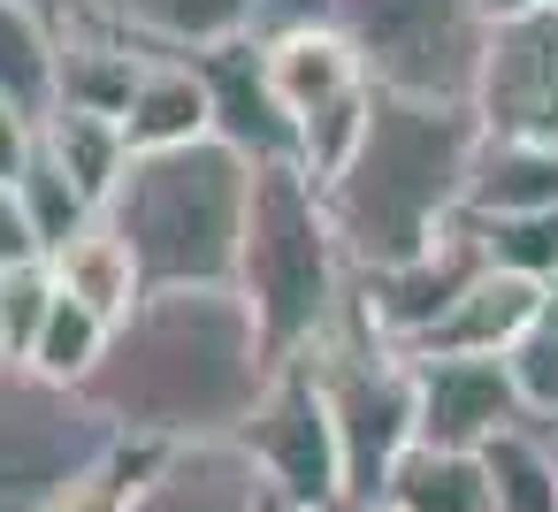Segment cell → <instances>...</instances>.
<instances>
[{"instance_id":"1","label":"cell","mask_w":558,"mask_h":512,"mask_svg":"<svg viewBox=\"0 0 558 512\" xmlns=\"http://www.w3.org/2000/svg\"><path fill=\"white\" fill-rule=\"evenodd\" d=\"M276 367L283 352L238 283H169L116 321L85 398L138 443H230Z\"/></svg>"},{"instance_id":"2","label":"cell","mask_w":558,"mask_h":512,"mask_svg":"<svg viewBox=\"0 0 558 512\" xmlns=\"http://www.w3.org/2000/svg\"><path fill=\"white\" fill-rule=\"evenodd\" d=\"M474 154H482V115H474L466 100L375 93L367 138H360L352 161L322 184L352 276L398 268V260L428 253V245L466 215Z\"/></svg>"},{"instance_id":"3","label":"cell","mask_w":558,"mask_h":512,"mask_svg":"<svg viewBox=\"0 0 558 512\" xmlns=\"http://www.w3.org/2000/svg\"><path fill=\"white\" fill-rule=\"evenodd\" d=\"M253 161L230 154L222 138L169 146V154H131L108 222L131 237L146 291L169 283H238V245H245V207H253Z\"/></svg>"},{"instance_id":"4","label":"cell","mask_w":558,"mask_h":512,"mask_svg":"<svg viewBox=\"0 0 558 512\" xmlns=\"http://www.w3.org/2000/svg\"><path fill=\"white\" fill-rule=\"evenodd\" d=\"M238 291L253 298L268 344L291 359L306 352L352 298V260L344 237L329 222L322 184L299 161H276L253 176V207H245V245H238Z\"/></svg>"},{"instance_id":"5","label":"cell","mask_w":558,"mask_h":512,"mask_svg":"<svg viewBox=\"0 0 558 512\" xmlns=\"http://www.w3.org/2000/svg\"><path fill=\"white\" fill-rule=\"evenodd\" d=\"M337 32L352 39L375 93L474 108L482 54H489L482 0H337Z\"/></svg>"},{"instance_id":"6","label":"cell","mask_w":558,"mask_h":512,"mask_svg":"<svg viewBox=\"0 0 558 512\" xmlns=\"http://www.w3.org/2000/svg\"><path fill=\"white\" fill-rule=\"evenodd\" d=\"M116 443L123 428L77 382H47L24 359H0V512H47Z\"/></svg>"},{"instance_id":"7","label":"cell","mask_w":558,"mask_h":512,"mask_svg":"<svg viewBox=\"0 0 558 512\" xmlns=\"http://www.w3.org/2000/svg\"><path fill=\"white\" fill-rule=\"evenodd\" d=\"M230 443L260 466V481H268L276 497H291V504H306V512L344 504L337 420H329V398H322V382H314V367H306L299 352L268 375V390H260L253 420H245Z\"/></svg>"},{"instance_id":"8","label":"cell","mask_w":558,"mask_h":512,"mask_svg":"<svg viewBox=\"0 0 558 512\" xmlns=\"http://www.w3.org/2000/svg\"><path fill=\"white\" fill-rule=\"evenodd\" d=\"M413 359V428L421 443L482 451L512 420H527L505 352H405Z\"/></svg>"},{"instance_id":"9","label":"cell","mask_w":558,"mask_h":512,"mask_svg":"<svg viewBox=\"0 0 558 512\" xmlns=\"http://www.w3.org/2000/svg\"><path fill=\"white\" fill-rule=\"evenodd\" d=\"M474 115H482L489 138H543V146H558V16L550 9L489 24Z\"/></svg>"},{"instance_id":"10","label":"cell","mask_w":558,"mask_h":512,"mask_svg":"<svg viewBox=\"0 0 558 512\" xmlns=\"http://www.w3.org/2000/svg\"><path fill=\"white\" fill-rule=\"evenodd\" d=\"M489 268V253H482V230L459 215L428 253H413V260H398V268H367V276H352V298L367 306V321L390 337V344H421L459 298H466V283Z\"/></svg>"},{"instance_id":"11","label":"cell","mask_w":558,"mask_h":512,"mask_svg":"<svg viewBox=\"0 0 558 512\" xmlns=\"http://www.w3.org/2000/svg\"><path fill=\"white\" fill-rule=\"evenodd\" d=\"M199 77H207V100H215V138L230 154H245L253 169H276V161H299V123L268 77V54L260 39H222L199 54Z\"/></svg>"},{"instance_id":"12","label":"cell","mask_w":558,"mask_h":512,"mask_svg":"<svg viewBox=\"0 0 558 512\" xmlns=\"http://www.w3.org/2000/svg\"><path fill=\"white\" fill-rule=\"evenodd\" d=\"M268 481L238 443H161L123 512H260Z\"/></svg>"},{"instance_id":"13","label":"cell","mask_w":558,"mask_h":512,"mask_svg":"<svg viewBox=\"0 0 558 512\" xmlns=\"http://www.w3.org/2000/svg\"><path fill=\"white\" fill-rule=\"evenodd\" d=\"M146 62H154V47H138L108 16H85V24H70L54 39V108H85V115H116L123 123Z\"/></svg>"},{"instance_id":"14","label":"cell","mask_w":558,"mask_h":512,"mask_svg":"<svg viewBox=\"0 0 558 512\" xmlns=\"http://www.w3.org/2000/svg\"><path fill=\"white\" fill-rule=\"evenodd\" d=\"M123 138L131 154H169V146H199L215 138V100L199 77V54H154L131 108H123Z\"/></svg>"},{"instance_id":"15","label":"cell","mask_w":558,"mask_h":512,"mask_svg":"<svg viewBox=\"0 0 558 512\" xmlns=\"http://www.w3.org/2000/svg\"><path fill=\"white\" fill-rule=\"evenodd\" d=\"M543 306H550V283L512 276V268H482V276L466 283V298H459L413 352H512Z\"/></svg>"},{"instance_id":"16","label":"cell","mask_w":558,"mask_h":512,"mask_svg":"<svg viewBox=\"0 0 558 512\" xmlns=\"http://www.w3.org/2000/svg\"><path fill=\"white\" fill-rule=\"evenodd\" d=\"M253 9L260 0H100V16L154 54H207L222 39H253Z\"/></svg>"},{"instance_id":"17","label":"cell","mask_w":558,"mask_h":512,"mask_svg":"<svg viewBox=\"0 0 558 512\" xmlns=\"http://www.w3.org/2000/svg\"><path fill=\"white\" fill-rule=\"evenodd\" d=\"M260 54H268V77H276L283 108H291V123H306L314 108H329V100H344V93H360V85H367V70H360L352 39H344L337 24L260 39Z\"/></svg>"},{"instance_id":"18","label":"cell","mask_w":558,"mask_h":512,"mask_svg":"<svg viewBox=\"0 0 558 512\" xmlns=\"http://www.w3.org/2000/svg\"><path fill=\"white\" fill-rule=\"evenodd\" d=\"M47 268H54V283L77 298V306H93L108 329L146 298V268H138V253H131V237L100 215L93 230H77L62 253H47Z\"/></svg>"},{"instance_id":"19","label":"cell","mask_w":558,"mask_h":512,"mask_svg":"<svg viewBox=\"0 0 558 512\" xmlns=\"http://www.w3.org/2000/svg\"><path fill=\"white\" fill-rule=\"evenodd\" d=\"M390 512H489V466L482 451H451V443H405L383 497Z\"/></svg>"},{"instance_id":"20","label":"cell","mask_w":558,"mask_h":512,"mask_svg":"<svg viewBox=\"0 0 558 512\" xmlns=\"http://www.w3.org/2000/svg\"><path fill=\"white\" fill-rule=\"evenodd\" d=\"M558 207V146L543 138H489L466 176V215H550Z\"/></svg>"},{"instance_id":"21","label":"cell","mask_w":558,"mask_h":512,"mask_svg":"<svg viewBox=\"0 0 558 512\" xmlns=\"http://www.w3.org/2000/svg\"><path fill=\"white\" fill-rule=\"evenodd\" d=\"M39 146L100 199V215H108V199H116V184H123V169H131V138H123V123L116 115H85V108H47L39 115Z\"/></svg>"},{"instance_id":"22","label":"cell","mask_w":558,"mask_h":512,"mask_svg":"<svg viewBox=\"0 0 558 512\" xmlns=\"http://www.w3.org/2000/svg\"><path fill=\"white\" fill-rule=\"evenodd\" d=\"M482 466H489V512H558V459L543 420H512L505 436H489Z\"/></svg>"},{"instance_id":"23","label":"cell","mask_w":558,"mask_h":512,"mask_svg":"<svg viewBox=\"0 0 558 512\" xmlns=\"http://www.w3.org/2000/svg\"><path fill=\"white\" fill-rule=\"evenodd\" d=\"M54 24L24 0H0V93H9L24 115L54 108Z\"/></svg>"},{"instance_id":"24","label":"cell","mask_w":558,"mask_h":512,"mask_svg":"<svg viewBox=\"0 0 558 512\" xmlns=\"http://www.w3.org/2000/svg\"><path fill=\"white\" fill-rule=\"evenodd\" d=\"M16 199H24V215H32V230H39V245H47V253H62L77 230H93V222H100V199H93V192H85V184H77V176L39 146V138H32V161L16 169Z\"/></svg>"},{"instance_id":"25","label":"cell","mask_w":558,"mask_h":512,"mask_svg":"<svg viewBox=\"0 0 558 512\" xmlns=\"http://www.w3.org/2000/svg\"><path fill=\"white\" fill-rule=\"evenodd\" d=\"M108 321L93 314V306H77L70 291L54 298V314H47V329H39V344H32V359L24 367H39L47 382H77L85 390V375L100 367V352H108Z\"/></svg>"},{"instance_id":"26","label":"cell","mask_w":558,"mask_h":512,"mask_svg":"<svg viewBox=\"0 0 558 512\" xmlns=\"http://www.w3.org/2000/svg\"><path fill=\"white\" fill-rule=\"evenodd\" d=\"M482 230V253L489 268H512V276H535L558 291V207L550 215H466Z\"/></svg>"},{"instance_id":"27","label":"cell","mask_w":558,"mask_h":512,"mask_svg":"<svg viewBox=\"0 0 558 512\" xmlns=\"http://www.w3.org/2000/svg\"><path fill=\"white\" fill-rule=\"evenodd\" d=\"M367 115H375V85H360V93L314 108V115L299 123V169H306L314 184H329V176L352 161V146L367 138Z\"/></svg>"},{"instance_id":"28","label":"cell","mask_w":558,"mask_h":512,"mask_svg":"<svg viewBox=\"0 0 558 512\" xmlns=\"http://www.w3.org/2000/svg\"><path fill=\"white\" fill-rule=\"evenodd\" d=\"M505 367H512V382H520V405H527V420H558V291H550V306L527 321V337L505 352Z\"/></svg>"},{"instance_id":"29","label":"cell","mask_w":558,"mask_h":512,"mask_svg":"<svg viewBox=\"0 0 558 512\" xmlns=\"http://www.w3.org/2000/svg\"><path fill=\"white\" fill-rule=\"evenodd\" d=\"M54 298H62V283H54V268H47V260L0 276V352H9V359H32V344H39V329H47Z\"/></svg>"},{"instance_id":"30","label":"cell","mask_w":558,"mask_h":512,"mask_svg":"<svg viewBox=\"0 0 558 512\" xmlns=\"http://www.w3.org/2000/svg\"><path fill=\"white\" fill-rule=\"evenodd\" d=\"M154 451H161V443L123 436V443H116V451H108L93 474H77V481H70V489H62L47 512H123V504H131V489H138V474L154 466Z\"/></svg>"},{"instance_id":"31","label":"cell","mask_w":558,"mask_h":512,"mask_svg":"<svg viewBox=\"0 0 558 512\" xmlns=\"http://www.w3.org/2000/svg\"><path fill=\"white\" fill-rule=\"evenodd\" d=\"M32 260H47V245H39V230H32L16 184H0V276H9V268H32Z\"/></svg>"},{"instance_id":"32","label":"cell","mask_w":558,"mask_h":512,"mask_svg":"<svg viewBox=\"0 0 558 512\" xmlns=\"http://www.w3.org/2000/svg\"><path fill=\"white\" fill-rule=\"evenodd\" d=\"M32 138H39V115H24L9 93H0V184H16V169L32 161Z\"/></svg>"},{"instance_id":"33","label":"cell","mask_w":558,"mask_h":512,"mask_svg":"<svg viewBox=\"0 0 558 512\" xmlns=\"http://www.w3.org/2000/svg\"><path fill=\"white\" fill-rule=\"evenodd\" d=\"M24 9H39L54 32H70V24H85V16H100V0H24Z\"/></svg>"},{"instance_id":"34","label":"cell","mask_w":558,"mask_h":512,"mask_svg":"<svg viewBox=\"0 0 558 512\" xmlns=\"http://www.w3.org/2000/svg\"><path fill=\"white\" fill-rule=\"evenodd\" d=\"M535 9H543V0H482L489 24H512V16H535Z\"/></svg>"},{"instance_id":"35","label":"cell","mask_w":558,"mask_h":512,"mask_svg":"<svg viewBox=\"0 0 558 512\" xmlns=\"http://www.w3.org/2000/svg\"><path fill=\"white\" fill-rule=\"evenodd\" d=\"M260 512H306V504H291V497H276V489H268V497H260Z\"/></svg>"},{"instance_id":"36","label":"cell","mask_w":558,"mask_h":512,"mask_svg":"<svg viewBox=\"0 0 558 512\" xmlns=\"http://www.w3.org/2000/svg\"><path fill=\"white\" fill-rule=\"evenodd\" d=\"M329 512H390V504H329Z\"/></svg>"},{"instance_id":"37","label":"cell","mask_w":558,"mask_h":512,"mask_svg":"<svg viewBox=\"0 0 558 512\" xmlns=\"http://www.w3.org/2000/svg\"><path fill=\"white\" fill-rule=\"evenodd\" d=\"M550 459H558V420H550Z\"/></svg>"},{"instance_id":"38","label":"cell","mask_w":558,"mask_h":512,"mask_svg":"<svg viewBox=\"0 0 558 512\" xmlns=\"http://www.w3.org/2000/svg\"><path fill=\"white\" fill-rule=\"evenodd\" d=\"M543 9H550V16H558V0H543Z\"/></svg>"},{"instance_id":"39","label":"cell","mask_w":558,"mask_h":512,"mask_svg":"<svg viewBox=\"0 0 558 512\" xmlns=\"http://www.w3.org/2000/svg\"><path fill=\"white\" fill-rule=\"evenodd\" d=\"M0 359H9V352H0Z\"/></svg>"}]
</instances>
